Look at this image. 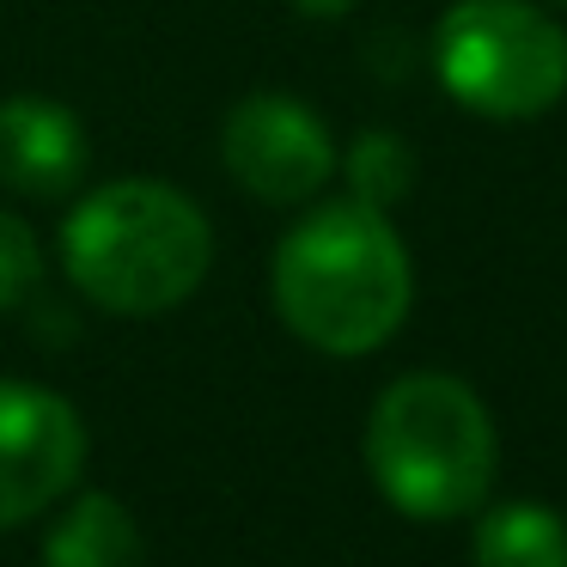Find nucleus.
Listing matches in <instances>:
<instances>
[{"label": "nucleus", "mask_w": 567, "mask_h": 567, "mask_svg": "<svg viewBox=\"0 0 567 567\" xmlns=\"http://www.w3.org/2000/svg\"><path fill=\"white\" fill-rule=\"evenodd\" d=\"M38 275H43V257H38L31 226L19 220V214L0 208V311H13L19 299L38 287Z\"/></svg>", "instance_id": "nucleus-11"}, {"label": "nucleus", "mask_w": 567, "mask_h": 567, "mask_svg": "<svg viewBox=\"0 0 567 567\" xmlns=\"http://www.w3.org/2000/svg\"><path fill=\"white\" fill-rule=\"evenodd\" d=\"M476 567H567V525L549 506H494L476 525Z\"/></svg>", "instance_id": "nucleus-9"}, {"label": "nucleus", "mask_w": 567, "mask_h": 567, "mask_svg": "<svg viewBox=\"0 0 567 567\" xmlns=\"http://www.w3.org/2000/svg\"><path fill=\"white\" fill-rule=\"evenodd\" d=\"M348 177H354V202L391 208V202L409 189L415 165H409V147L396 135H360L354 153H348Z\"/></svg>", "instance_id": "nucleus-10"}, {"label": "nucleus", "mask_w": 567, "mask_h": 567, "mask_svg": "<svg viewBox=\"0 0 567 567\" xmlns=\"http://www.w3.org/2000/svg\"><path fill=\"white\" fill-rule=\"evenodd\" d=\"M86 427L74 403L43 384L0 379V530L38 518L80 482Z\"/></svg>", "instance_id": "nucleus-5"}, {"label": "nucleus", "mask_w": 567, "mask_h": 567, "mask_svg": "<svg viewBox=\"0 0 567 567\" xmlns=\"http://www.w3.org/2000/svg\"><path fill=\"white\" fill-rule=\"evenodd\" d=\"M220 153L226 172L262 202H306L336 172V147L323 123L281 92H257L238 104L220 128Z\"/></svg>", "instance_id": "nucleus-6"}, {"label": "nucleus", "mask_w": 567, "mask_h": 567, "mask_svg": "<svg viewBox=\"0 0 567 567\" xmlns=\"http://www.w3.org/2000/svg\"><path fill=\"white\" fill-rule=\"evenodd\" d=\"M43 567H141V525L111 494H80L43 543Z\"/></svg>", "instance_id": "nucleus-8"}, {"label": "nucleus", "mask_w": 567, "mask_h": 567, "mask_svg": "<svg viewBox=\"0 0 567 567\" xmlns=\"http://www.w3.org/2000/svg\"><path fill=\"white\" fill-rule=\"evenodd\" d=\"M293 7H299V13H311V19H342L354 0H293Z\"/></svg>", "instance_id": "nucleus-12"}, {"label": "nucleus", "mask_w": 567, "mask_h": 567, "mask_svg": "<svg viewBox=\"0 0 567 567\" xmlns=\"http://www.w3.org/2000/svg\"><path fill=\"white\" fill-rule=\"evenodd\" d=\"M275 306L323 354H367L409 311V257L396 226L367 202L306 214L275 250Z\"/></svg>", "instance_id": "nucleus-1"}, {"label": "nucleus", "mask_w": 567, "mask_h": 567, "mask_svg": "<svg viewBox=\"0 0 567 567\" xmlns=\"http://www.w3.org/2000/svg\"><path fill=\"white\" fill-rule=\"evenodd\" d=\"M440 80L482 116H537L567 92V31L530 0H457L433 43Z\"/></svg>", "instance_id": "nucleus-4"}, {"label": "nucleus", "mask_w": 567, "mask_h": 567, "mask_svg": "<svg viewBox=\"0 0 567 567\" xmlns=\"http://www.w3.org/2000/svg\"><path fill=\"white\" fill-rule=\"evenodd\" d=\"M214 233L202 208L172 184L128 177L86 196L62 226V262L74 287L104 311L159 318L202 287Z\"/></svg>", "instance_id": "nucleus-2"}, {"label": "nucleus", "mask_w": 567, "mask_h": 567, "mask_svg": "<svg viewBox=\"0 0 567 567\" xmlns=\"http://www.w3.org/2000/svg\"><path fill=\"white\" fill-rule=\"evenodd\" d=\"M86 128L55 99H7L0 104V184L19 196H68L86 177Z\"/></svg>", "instance_id": "nucleus-7"}, {"label": "nucleus", "mask_w": 567, "mask_h": 567, "mask_svg": "<svg viewBox=\"0 0 567 567\" xmlns=\"http://www.w3.org/2000/svg\"><path fill=\"white\" fill-rule=\"evenodd\" d=\"M367 464L379 494L409 518H457L494 482V421L470 384L409 372L372 403Z\"/></svg>", "instance_id": "nucleus-3"}]
</instances>
